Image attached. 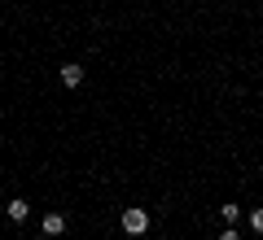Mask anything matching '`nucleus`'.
Here are the masks:
<instances>
[{
	"label": "nucleus",
	"mask_w": 263,
	"mask_h": 240,
	"mask_svg": "<svg viewBox=\"0 0 263 240\" xmlns=\"http://www.w3.org/2000/svg\"><path fill=\"white\" fill-rule=\"evenodd\" d=\"M123 231L127 236H145L149 231V214L145 210H123Z\"/></svg>",
	"instance_id": "f257e3e1"
},
{
	"label": "nucleus",
	"mask_w": 263,
	"mask_h": 240,
	"mask_svg": "<svg viewBox=\"0 0 263 240\" xmlns=\"http://www.w3.org/2000/svg\"><path fill=\"white\" fill-rule=\"evenodd\" d=\"M62 83H66V88H79V83H84V70H79V61H66V66H62Z\"/></svg>",
	"instance_id": "f03ea898"
},
{
	"label": "nucleus",
	"mask_w": 263,
	"mask_h": 240,
	"mask_svg": "<svg viewBox=\"0 0 263 240\" xmlns=\"http://www.w3.org/2000/svg\"><path fill=\"white\" fill-rule=\"evenodd\" d=\"M219 219H224V223H237V219H241V205H233V201L219 205Z\"/></svg>",
	"instance_id": "39448f33"
},
{
	"label": "nucleus",
	"mask_w": 263,
	"mask_h": 240,
	"mask_svg": "<svg viewBox=\"0 0 263 240\" xmlns=\"http://www.w3.org/2000/svg\"><path fill=\"white\" fill-rule=\"evenodd\" d=\"M66 231V219L62 214H44V236H62Z\"/></svg>",
	"instance_id": "20e7f679"
},
{
	"label": "nucleus",
	"mask_w": 263,
	"mask_h": 240,
	"mask_svg": "<svg viewBox=\"0 0 263 240\" xmlns=\"http://www.w3.org/2000/svg\"><path fill=\"white\" fill-rule=\"evenodd\" d=\"M219 240H241V236H237L233 227H224V231H219Z\"/></svg>",
	"instance_id": "0eeeda50"
},
{
	"label": "nucleus",
	"mask_w": 263,
	"mask_h": 240,
	"mask_svg": "<svg viewBox=\"0 0 263 240\" xmlns=\"http://www.w3.org/2000/svg\"><path fill=\"white\" fill-rule=\"evenodd\" d=\"M250 227H254V231L263 236V210H250Z\"/></svg>",
	"instance_id": "423d86ee"
},
{
	"label": "nucleus",
	"mask_w": 263,
	"mask_h": 240,
	"mask_svg": "<svg viewBox=\"0 0 263 240\" xmlns=\"http://www.w3.org/2000/svg\"><path fill=\"white\" fill-rule=\"evenodd\" d=\"M9 219H13V223H27V219H31V205L22 201V197H13V201H9Z\"/></svg>",
	"instance_id": "7ed1b4c3"
}]
</instances>
